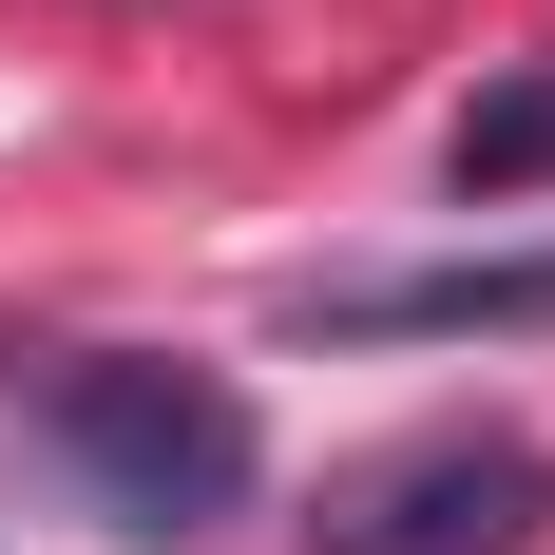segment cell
<instances>
[{"label": "cell", "mask_w": 555, "mask_h": 555, "mask_svg": "<svg viewBox=\"0 0 555 555\" xmlns=\"http://www.w3.org/2000/svg\"><path fill=\"white\" fill-rule=\"evenodd\" d=\"M555 517V460L537 441H384V460H345L326 517H307V555H537Z\"/></svg>", "instance_id": "2"}, {"label": "cell", "mask_w": 555, "mask_h": 555, "mask_svg": "<svg viewBox=\"0 0 555 555\" xmlns=\"http://www.w3.org/2000/svg\"><path fill=\"white\" fill-rule=\"evenodd\" d=\"M326 345H441V326H555V249H479V269H384V287H307Z\"/></svg>", "instance_id": "3"}, {"label": "cell", "mask_w": 555, "mask_h": 555, "mask_svg": "<svg viewBox=\"0 0 555 555\" xmlns=\"http://www.w3.org/2000/svg\"><path fill=\"white\" fill-rule=\"evenodd\" d=\"M537 172H555V77H517L460 115V192H537Z\"/></svg>", "instance_id": "4"}, {"label": "cell", "mask_w": 555, "mask_h": 555, "mask_svg": "<svg viewBox=\"0 0 555 555\" xmlns=\"http://www.w3.org/2000/svg\"><path fill=\"white\" fill-rule=\"evenodd\" d=\"M57 460L96 479L115 537H211L249 499V402L211 364H77L57 384Z\"/></svg>", "instance_id": "1"}]
</instances>
